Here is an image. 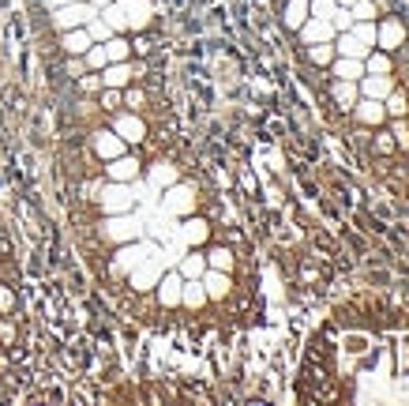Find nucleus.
Here are the masks:
<instances>
[{
	"instance_id": "f257e3e1",
	"label": "nucleus",
	"mask_w": 409,
	"mask_h": 406,
	"mask_svg": "<svg viewBox=\"0 0 409 406\" xmlns=\"http://www.w3.org/2000/svg\"><path fill=\"white\" fill-rule=\"evenodd\" d=\"M195 207H200V192H195V185L177 181V185L162 188V211L169 218H188V215H195Z\"/></svg>"
},
{
	"instance_id": "f03ea898",
	"label": "nucleus",
	"mask_w": 409,
	"mask_h": 406,
	"mask_svg": "<svg viewBox=\"0 0 409 406\" xmlns=\"http://www.w3.org/2000/svg\"><path fill=\"white\" fill-rule=\"evenodd\" d=\"M102 237L109 245H128V241H139L143 237V222L136 215H105L102 222Z\"/></svg>"
},
{
	"instance_id": "7ed1b4c3",
	"label": "nucleus",
	"mask_w": 409,
	"mask_h": 406,
	"mask_svg": "<svg viewBox=\"0 0 409 406\" xmlns=\"http://www.w3.org/2000/svg\"><path fill=\"white\" fill-rule=\"evenodd\" d=\"M98 207H102V215H128V211H136V196H131V185L109 181V185L98 192Z\"/></svg>"
},
{
	"instance_id": "20e7f679",
	"label": "nucleus",
	"mask_w": 409,
	"mask_h": 406,
	"mask_svg": "<svg viewBox=\"0 0 409 406\" xmlns=\"http://www.w3.org/2000/svg\"><path fill=\"white\" fill-rule=\"evenodd\" d=\"M98 11L87 4V0H75V4H64L57 11H49V23H53V31H75V27H87L90 19H94Z\"/></svg>"
},
{
	"instance_id": "39448f33",
	"label": "nucleus",
	"mask_w": 409,
	"mask_h": 406,
	"mask_svg": "<svg viewBox=\"0 0 409 406\" xmlns=\"http://www.w3.org/2000/svg\"><path fill=\"white\" fill-rule=\"evenodd\" d=\"M151 252H154V248H151V245H143V237H139V241H128V245H116V252H113V264H109V267H113L116 279H128V274L136 271Z\"/></svg>"
},
{
	"instance_id": "423d86ee",
	"label": "nucleus",
	"mask_w": 409,
	"mask_h": 406,
	"mask_svg": "<svg viewBox=\"0 0 409 406\" xmlns=\"http://www.w3.org/2000/svg\"><path fill=\"white\" fill-rule=\"evenodd\" d=\"M405 23L398 16H387L376 23V49H383V53H398V49H405Z\"/></svg>"
},
{
	"instance_id": "0eeeda50",
	"label": "nucleus",
	"mask_w": 409,
	"mask_h": 406,
	"mask_svg": "<svg viewBox=\"0 0 409 406\" xmlns=\"http://www.w3.org/2000/svg\"><path fill=\"white\" fill-rule=\"evenodd\" d=\"M113 132L131 147V143H143V139H147V121H143L136 109H116V117H113Z\"/></svg>"
},
{
	"instance_id": "6e6552de",
	"label": "nucleus",
	"mask_w": 409,
	"mask_h": 406,
	"mask_svg": "<svg viewBox=\"0 0 409 406\" xmlns=\"http://www.w3.org/2000/svg\"><path fill=\"white\" fill-rule=\"evenodd\" d=\"M105 177L109 181H121V185H136V181L143 177V166H139V159L136 154H116V159H109L105 162Z\"/></svg>"
},
{
	"instance_id": "1a4fd4ad",
	"label": "nucleus",
	"mask_w": 409,
	"mask_h": 406,
	"mask_svg": "<svg viewBox=\"0 0 409 406\" xmlns=\"http://www.w3.org/2000/svg\"><path fill=\"white\" fill-rule=\"evenodd\" d=\"M121 8H124L128 34H143L154 23V4L151 0H121Z\"/></svg>"
},
{
	"instance_id": "9d476101",
	"label": "nucleus",
	"mask_w": 409,
	"mask_h": 406,
	"mask_svg": "<svg viewBox=\"0 0 409 406\" xmlns=\"http://www.w3.org/2000/svg\"><path fill=\"white\" fill-rule=\"evenodd\" d=\"M349 113L357 117V124L368 128V132H376V128L387 124V109H383V102H376V98H357V106Z\"/></svg>"
},
{
	"instance_id": "9b49d317",
	"label": "nucleus",
	"mask_w": 409,
	"mask_h": 406,
	"mask_svg": "<svg viewBox=\"0 0 409 406\" xmlns=\"http://www.w3.org/2000/svg\"><path fill=\"white\" fill-rule=\"evenodd\" d=\"M180 290H184V279L173 267V271H162V279H158V286H154V297H158L162 309H177L180 305Z\"/></svg>"
},
{
	"instance_id": "f8f14e48",
	"label": "nucleus",
	"mask_w": 409,
	"mask_h": 406,
	"mask_svg": "<svg viewBox=\"0 0 409 406\" xmlns=\"http://www.w3.org/2000/svg\"><path fill=\"white\" fill-rule=\"evenodd\" d=\"M90 147H94V154L102 162H109V159H116V154H124L128 151V143L113 132V128H98L94 136H90Z\"/></svg>"
},
{
	"instance_id": "ddd939ff",
	"label": "nucleus",
	"mask_w": 409,
	"mask_h": 406,
	"mask_svg": "<svg viewBox=\"0 0 409 406\" xmlns=\"http://www.w3.org/2000/svg\"><path fill=\"white\" fill-rule=\"evenodd\" d=\"M158 279H162V264H158L154 256H147V260H143V264H139L136 271L128 274V282H131V290H136V294H147V290H154V286H158Z\"/></svg>"
},
{
	"instance_id": "4468645a",
	"label": "nucleus",
	"mask_w": 409,
	"mask_h": 406,
	"mask_svg": "<svg viewBox=\"0 0 409 406\" xmlns=\"http://www.w3.org/2000/svg\"><path fill=\"white\" fill-rule=\"evenodd\" d=\"M180 241L184 248H200L210 241V222L200 218V215H188V218H180Z\"/></svg>"
},
{
	"instance_id": "2eb2a0df",
	"label": "nucleus",
	"mask_w": 409,
	"mask_h": 406,
	"mask_svg": "<svg viewBox=\"0 0 409 406\" xmlns=\"http://www.w3.org/2000/svg\"><path fill=\"white\" fill-rule=\"evenodd\" d=\"M200 282H203V290H207L210 301H226V297L233 294V274H229V271H214V267H207Z\"/></svg>"
},
{
	"instance_id": "dca6fc26",
	"label": "nucleus",
	"mask_w": 409,
	"mask_h": 406,
	"mask_svg": "<svg viewBox=\"0 0 409 406\" xmlns=\"http://www.w3.org/2000/svg\"><path fill=\"white\" fill-rule=\"evenodd\" d=\"M98 75H102V87L124 90L131 80H136V64H131V60H116V64H105Z\"/></svg>"
},
{
	"instance_id": "f3484780",
	"label": "nucleus",
	"mask_w": 409,
	"mask_h": 406,
	"mask_svg": "<svg viewBox=\"0 0 409 406\" xmlns=\"http://www.w3.org/2000/svg\"><path fill=\"white\" fill-rule=\"evenodd\" d=\"M300 42L305 46H315V42H334V27H331V19H315V16H308L305 23H300Z\"/></svg>"
},
{
	"instance_id": "a211bd4d",
	"label": "nucleus",
	"mask_w": 409,
	"mask_h": 406,
	"mask_svg": "<svg viewBox=\"0 0 409 406\" xmlns=\"http://www.w3.org/2000/svg\"><path fill=\"white\" fill-rule=\"evenodd\" d=\"M394 87H398V83H394V75H368V72H364L361 80H357L361 98H376V102H383Z\"/></svg>"
},
{
	"instance_id": "6ab92c4d",
	"label": "nucleus",
	"mask_w": 409,
	"mask_h": 406,
	"mask_svg": "<svg viewBox=\"0 0 409 406\" xmlns=\"http://www.w3.org/2000/svg\"><path fill=\"white\" fill-rule=\"evenodd\" d=\"M364 53H368V46L361 42L353 31H342V34H334V57H353V60H364Z\"/></svg>"
},
{
	"instance_id": "aec40b11",
	"label": "nucleus",
	"mask_w": 409,
	"mask_h": 406,
	"mask_svg": "<svg viewBox=\"0 0 409 406\" xmlns=\"http://www.w3.org/2000/svg\"><path fill=\"white\" fill-rule=\"evenodd\" d=\"M90 46H94V42H90L87 27H75V31H60V49H64V53H68V57H83Z\"/></svg>"
},
{
	"instance_id": "412c9836",
	"label": "nucleus",
	"mask_w": 409,
	"mask_h": 406,
	"mask_svg": "<svg viewBox=\"0 0 409 406\" xmlns=\"http://www.w3.org/2000/svg\"><path fill=\"white\" fill-rule=\"evenodd\" d=\"M331 98H334V106H338L342 113H349L353 106H357L361 90H357V83H353V80H334V83H331Z\"/></svg>"
},
{
	"instance_id": "4be33fe9",
	"label": "nucleus",
	"mask_w": 409,
	"mask_h": 406,
	"mask_svg": "<svg viewBox=\"0 0 409 406\" xmlns=\"http://www.w3.org/2000/svg\"><path fill=\"white\" fill-rule=\"evenodd\" d=\"M372 335H364V331H346L342 335V353H346V358H368V353H372Z\"/></svg>"
},
{
	"instance_id": "5701e85b",
	"label": "nucleus",
	"mask_w": 409,
	"mask_h": 406,
	"mask_svg": "<svg viewBox=\"0 0 409 406\" xmlns=\"http://www.w3.org/2000/svg\"><path fill=\"white\" fill-rule=\"evenodd\" d=\"M147 181H151V188H169V185H177L180 181V169L177 166H169V162H154L151 169H147Z\"/></svg>"
},
{
	"instance_id": "b1692460",
	"label": "nucleus",
	"mask_w": 409,
	"mask_h": 406,
	"mask_svg": "<svg viewBox=\"0 0 409 406\" xmlns=\"http://www.w3.org/2000/svg\"><path fill=\"white\" fill-rule=\"evenodd\" d=\"M177 271H180V279H203V271H207V256L200 252V248H188V252L180 256Z\"/></svg>"
},
{
	"instance_id": "393cba45",
	"label": "nucleus",
	"mask_w": 409,
	"mask_h": 406,
	"mask_svg": "<svg viewBox=\"0 0 409 406\" xmlns=\"http://www.w3.org/2000/svg\"><path fill=\"white\" fill-rule=\"evenodd\" d=\"M364 72H368V75H394V57L372 46V49L364 53Z\"/></svg>"
},
{
	"instance_id": "a878e982",
	"label": "nucleus",
	"mask_w": 409,
	"mask_h": 406,
	"mask_svg": "<svg viewBox=\"0 0 409 406\" xmlns=\"http://www.w3.org/2000/svg\"><path fill=\"white\" fill-rule=\"evenodd\" d=\"M207 301H210V297H207V290H203L200 279H184V290H180V305H184V309L200 312Z\"/></svg>"
},
{
	"instance_id": "bb28decb",
	"label": "nucleus",
	"mask_w": 409,
	"mask_h": 406,
	"mask_svg": "<svg viewBox=\"0 0 409 406\" xmlns=\"http://www.w3.org/2000/svg\"><path fill=\"white\" fill-rule=\"evenodd\" d=\"M331 75L334 80H353L357 83L364 75V60H353V57H334L331 60Z\"/></svg>"
},
{
	"instance_id": "cd10ccee",
	"label": "nucleus",
	"mask_w": 409,
	"mask_h": 406,
	"mask_svg": "<svg viewBox=\"0 0 409 406\" xmlns=\"http://www.w3.org/2000/svg\"><path fill=\"white\" fill-rule=\"evenodd\" d=\"M308 4H312V0H285V8H282L285 31H300V23L308 19Z\"/></svg>"
},
{
	"instance_id": "c85d7f7f",
	"label": "nucleus",
	"mask_w": 409,
	"mask_h": 406,
	"mask_svg": "<svg viewBox=\"0 0 409 406\" xmlns=\"http://www.w3.org/2000/svg\"><path fill=\"white\" fill-rule=\"evenodd\" d=\"M207 267H214V271H229L233 274V267H236V256H233V248H226V245H214V248H207Z\"/></svg>"
},
{
	"instance_id": "c756f323",
	"label": "nucleus",
	"mask_w": 409,
	"mask_h": 406,
	"mask_svg": "<svg viewBox=\"0 0 409 406\" xmlns=\"http://www.w3.org/2000/svg\"><path fill=\"white\" fill-rule=\"evenodd\" d=\"M105 46V57H109V64H116V60H131V42L124 34H113L109 42H102Z\"/></svg>"
},
{
	"instance_id": "7c9ffc66",
	"label": "nucleus",
	"mask_w": 409,
	"mask_h": 406,
	"mask_svg": "<svg viewBox=\"0 0 409 406\" xmlns=\"http://www.w3.org/2000/svg\"><path fill=\"white\" fill-rule=\"evenodd\" d=\"M305 53H308V60L315 64V68H331V60H334V42H315V46H305Z\"/></svg>"
},
{
	"instance_id": "2f4dec72",
	"label": "nucleus",
	"mask_w": 409,
	"mask_h": 406,
	"mask_svg": "<svg viewBox=\"0 0 409 406\" xmlns=\"http://www.w3.org/2000/svg\"><path fill=\"white\" fill-rule=\"evenodd\" d=\"M383 109H387V121H391V117H409V95L394 87L391 95L383 98Z\"/></svg>"
},
{
	"instance_id": "473e14b6",
	"label": "nucleus",
	"mask_w": 409,
	"mask_h": 406,
	"mask_svg": "<svg viewBox=\"0 0 409 406\" xmlns=\"http://www.w3.org/2000/svg\"><path fill=\"white\" fill-rule=\"evenodd\" d=\"M87 34H90V42H98V46H102V42H109V38H113L116 31H113V27H109V23H105L102 16H94V19L87 23Z\"/></svg>"
},
{
	"instance_id": "72a5a7b5",
	"label": "nucleus",
	"mask_w": 409,
	"mask_h": 406,
	"mask_svg": "<svg viewBox=\"0 0 409 406\" xmlns=\"http://www.w3.org/2000/svg\"><path fill=\"white\" fill-rule=\"evenodd\" d=\"M83 64H87V72H102L105 64H109V57H105V46H90L87 53H83Z\"/></svg>"
},
{
	"instance_id": "f704fd0d",
	"label": "nucleus",
	"mask_w": 409,
	"mask_h": 406,
	"mask_svg": "<svg viewBox=\"0 0 409 406\" xmlns=\"http://www.w3.org/2000/svg\"><path fill=\"white\" fill-rule=\"evenodd\" d=\"M391 136H394L398 147L409 151V117H391Z\"/></svg>"
},
{
	"instance_id": "c9c22d12",
	"label": "nucleus",
	"mask_w": 409,
	"mask_h": 406,
	"mask_svg": "<svg viewBox=\"0 0 409 406\" xmlns=\"http://www.w3.org/2000/svg\"><path fill=\"white\" fill-rule=\"evenodd\" d=\"M372 151H376V154H394V151H398V143H394V136H391V132L376 128V136H372Z\"/></svg>"
},
{
	"instance_id": "e433bc0d",
	"label": "nucleus",
	"mask_w": 409,
	"mask_h": 406,
	"mask_svg": "<svg viewBox=\"0 0 409 406\" xmlns=\"http://www.w3.org/2000/svg\"><path fill=\"white\" fill-rule=\"evenodd\" d=\"M349 16H353V23H361V19H376V16H379V8H376V0H357V4H349Z\"/></svg>"
},
{
	"instance_id": "4c0bfd02",
	"label": "nucleus",
	"mask_w": 409,
	"mask_h": 406,
	"mask_svg": "<svg viewBox=\"0 0 409 406\" xmlns=\"http://www.w3.org/2000/svg\"><path fill=\"white\" fill-rule=\"evenodd\" d=\"M353 34H357L361 38V42L368 46V49H372L376 46V19H361V23H353V27H349Z\"/></svg>"
},
{
	"instance_id": "58836bf2",
	"label": "nucleus",
	"mask_w": 409,
	"mask_h": 406,
	"mask_svg": "<svg viewBox=\"0 0 409 406\" xmlns=\"http://www.w3.org/2000/svg\"><path fill=\"white\" fill-rule=\"evenodd\" d=\"M124 106V90H113V87H102V109H109V113H116Z\"/></svg>"
},
{
	"instance_id": "ea45409f",
	"label": "nucleus",
	"mask_w": 409,
	"mask_h": 406,
	"mask_svg": "<svg viewBox=\"0 0 409 406\" xmlns=\"http://www.w3.org/2000/svg\"><path fill=\"white\" fill-rule=\"evenodd\" d=\"M334 11H338L334 0H312V4H308V16H315V19H331Z\"/></svg>"
},
{
	"instance_id": "a19ab883",
	"label": "nucleus",
	"mask_w": 409,
	"mask_h": 406,
	"mask_svg": "<svg viewBox=\"0 0 409 406\" xmlns=\"http://www.w3.org/2000/svg\"><path fill=\"white\" fill-rule=\"evenodd\" d=\"M79 90H83V95H102V75L98 72H83L79 75Z\"/></svg>"
},
{
	"instance_id": "79ce46f5",
	"label": "nucleus",
	"mask_w": 409,
	"mask_h": 406,
	"mask_svg": "<svg viewBox=\"0 0 409 406\" xmlns=\"http://www.w3.org/2000/svg\"><path fill=\"white\" fill-rule=\"evenodd\" d=\"M143 102H147V95H143V90H136V87L128 83V87H124V106L139 113V109H143Z\"/></svg>"
},
{
	"instance_id": "37998d69",
	"label": "nucleus",
	"mask_w": 409,
	"mask_h": 406,
	"mask_svg": "<svg viewBox=\"0 0 409 406\" xmlns=\"http://www.w3.org/2000/svg\"><path fill=\"white\" fill-rule=\"evenodd\" d=\"M331 27H334L338 34L353 27V16H349V8H342V4H338V11H334V16H331Z\"/></svg>"
},
{
	"instance_id": "c03bdc74",
	"label": "nucleus",
	"mask_w": 409,
	"mask_h": 406,
	"mask_svg": "<svg viewBox=\"0 0 409 406\" xmlns=\"http://www.w3.org/2000/svg\"><path fill=\"white\" fill-rule=\"evenodd\" d=\"M398 369L409 373V338H402V343H398Z\"/></svg>"
},
{
	"instance_id": "a18cd8bd",
	"label": "nucleus",
	"mask_w": 409,
	"mask_h": 406,
	"mask_svg": "<svg viewBox=\"0 0 409 406\" xmlns=\"http://www.w3.org/2000/svg\"><path fill=\"white\" fill-rule=\"evenodd\" d=\"M11 305H16V297H11L8 286H0V316H4V312H8Z\"/></svg>"
},
{
	"instance_id": "49530a36",
	"label": "nucleus",
	"mask_w": 409,
	"mask_h": 406,
	"mask_svg": "<svg viewBox=\"0 0 409 406\" xmlns=\"http://www.w3.org/2000/svg\"><path fill=\"white\" fill-rule=\"evenodd\" d=\"M11 338H16V327H11V324H4V320H0V343H11Z\"/></svg>"
},
{
	"instance_id": "de8ad7c7",
	"label": "nucleus",
	"mask_w": 409,
	"mask_h": 406,
	"mask_svg": "<svg viewBox=\"0 0 409 406\" xmlns=\"http://www.w3.org/2000/svg\"><path fill=\"white\" fill-rule=\"evenodd\" d=\"M64 4H75V0H42L45 11H57V8H64Z\"/></svg>"
},
{
	"instance_id": "09e8293b",
	"label": "nucleus",
	"mask_w": 409,
	"mask_h": 406,
	"mask_svg": "<svg viewBox=\"0 0 409 406\" xmlns=\"http://www.w3.org/2000/svg\"><path fill=\"white\" fill-rule=\"evenodd\" d=\"M87 4H90V8H94V11H105V8H109V4H113V0H87Z\"/></svg>"
},
{
	"instance_id": "8fccbe9b",
	"label": "nucleus",
	"mask_w": 409,
	"mask_h": 406,
	"mask_svg": "<svg viewBox=\"0 0 409 406\" xmlns=\"http://www.w3.org/2000/svg\"><path fill=\"white\" fill-rule=\"evenodd\" d=\"M334 4H342V8H349V4H357V0H334Z\"/></svg>"
},
{
	"instance_id": "3c124183",
	"label": "nucleus",
	"mask_w": 409,
	"mask_h": 406,
	"mask_svg": "<svg viewBox=\"0 0 409 406\" xmlns=\"http://www.w3.org/2000/svg\"><path fill=\"white\" fill-rule=\"evenodd\" d=\"M376 8H387V0H376Z\"/></svg>"
}]
</instances>
